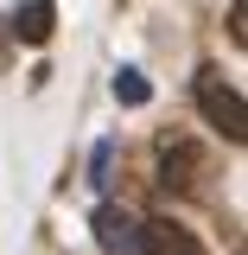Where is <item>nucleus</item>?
Returning <instances> with one entry per match:
<instances>
[{
	"label": "nucleus",
	"mask_w": 248,
	"mask_h": 255,
	"mask_svg": "<svg viewBox=\"0 0 248 255\" xmlns=\"http://www.w3.org/2000/svg\"><path fill=\"white\" fill-rule=\"evenodd\" d=\"M6 26H13L19 45H51V32H58V0H19Z\"/></svg>",
	"instance_id": "obj_3"
},
{
	"label": "nucleus",
	"mask_w": 248,
	"mask_h": 255,
	"mask_svg": "<svg viewBox=\"0 0 248 255\" xmlns=\"http://www.w3.org/2000/svg\"><path fill=\"white\" fill-rule=\"evenodd\" d=\"M147 96H153V83H147L140 70H115V102H121V109H140Z\"/></svg>",
	"instance_id": "obj_6"
},
{
	"label": "nucleus",
	"mask_w": 248,
	"mask_h": 255,
	"mask_svg": "<svg viewBox=\"0 0 248 255\" xmlns=\"http://www.w3.org/2000/svg\"><path fill=\"white\" fill-rule=\"evenodd\" d=\"M89 179H95L102 191L115 185V140H102V147H95V172H89Z\"/></svg>",
	"instance_id": "obj_7"
},
{
	"label": "nucleus",
	"mask_w": 248,
	"mask_h": 255,
	"mask_svg": "<svg viewBox=\"0 0 248 255\" xmlns=\"http://www.w3.org/2000/svg\"><path fill=\"white\" fill-rule=\"evenodd\" d=\"M197 166H204V159L191 153L185 140H159V185L165 191H191L197 185Z\"/></svg>",
	"instance_id": "obj_4"
},
{
	"label": "nucleus",
	"mask_w": 248,
	"mask_h": 255,
	"mask_svg": "<svg viewBox=\"0 0 248 255\" xmlns=\"http://www.w3.org/2000/svg\"><path fill=\"white\" fill-rule=\"evenodd\" d=\"M229 38H236V45H242V38H248V13H242V0L229 6Z\"/></svg>",
	"instance_id": "obj_8"
},
{
	"label": "nucleus",
	"mask_w": 248,
	"mask_h": 255,
	"mask_svg": "<svg viewBox=\"0 0 248 255\" xmlns=\"http://www.w3.org/2000/svg\"><path fill=\"white\" fill-rule=\"evenodd\" d=\"M89 230H95V243L108 255H140V217H127L121 204H95Z\"/></svg>",
	"instance_id": "obj_2"
},
{
	"label": "nucleus",
	"mask_w": 248,
	"mask_h": 255,
	"mask_svg": "<svg viewBox=\"0 0 248 255\" xmlns=\"http://www.w3.org/2000/svg\"><path fill=\"white\" fill-rule=\"evenodd\" d=\"M140 255H204L185 223H140Z\"/></svg>",
	"instance_id": "obj_5"
},
{
	"label": "nucleus",
	"mask_w": 248,
	"mask_h": 255,
	"mask_svg": "<svg viewBox=\"0 0 248 255\" xmlns=\"http://www.w3.org/2000/svg\"><path fill=\"white\" fill-rule=\"evenodd\" d=\"M191 96H197V109H204V122L217 128L223 140H236L242 147L248 140V109H242V96L223 83L217 70H197V83H191Z\"/></svg>",
	"instance_id": "obj_1"
}]
</instances>
